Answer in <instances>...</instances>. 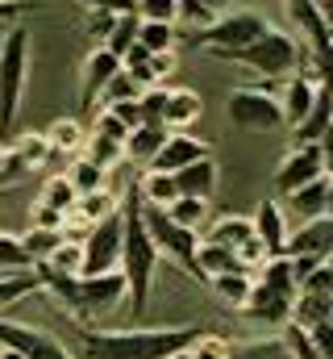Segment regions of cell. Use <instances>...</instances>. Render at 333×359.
Wrapping results in <instances>:
<instances>
[{
	"instance_id": "cell-1",
	"label": "cell",
	"mask_w": 333,
	"mask_h": 359,
	"mask_svg": "<svg viewBox=\"0 0 333 359\" xmlns=\"http://www.w3.org/2000/svg\"><path fill=\"white\" fill-rule=\"evenodd\" d=\"M204 330L200 326H159V330H92L80 326L83 359H171L192 347Z\"/></svg>"
},
{
	"instance_id": "cell-2",
	"label": "cell",
	"mask_w": 333,
	"mask_h": 359,
	"mask_svg": "<svg viewBox=\"0 0 333 359\" xmlns=\"http://www.w3.org/2000/svg\"><path fill=\"white\" fill-rule=\"evenodd\" d=\"M42 292H50L76 322H96L113 313L121 301H129V280L125 271H104V276H63V271L38 268Z\"/></svg>"
},
{
	"instance_id": "cell-3",
	"label": "cell",
	"mask_w": 333,
	"mask_h": 359,
	"mask_svg": "<svg viewBox=\"0 0 333 359\" xmlns=\"http://www.w3.org/2000/svg\"><path fill=\"white\" fill-rule=\"evenodd\" d=\"M125 247H121V271L129 280V305L134 313H146L150 305V284H155V271H159V243L150 238V226H146V201H142V188L134 184L125 192Z\"/></svg>"
},
{
	"instance_id": "cell-4",
	"label": "cell",
	"mask_w": 333,
	"mask_h": 359,
	"mask_svg": "<svg viewBox=\"0 0 333 359\" xmlns=\"http://www.w3.org/2000/svg\"><path fill=\"white\" fill-rule=\"evenodd\" d=\"M296 297H300V280L292 271V259H267L258 276H254V292H250L242 318L246 322H262V326H292L296 313Z\"/></svg>"
},
{
	"instance_id": "cell-5",
	"label": "cell",
	"mask_w": 333,
	"mask_h": 359,
	"mask_svg": "<svg viewBox=\"0 0 333 359\" xmlns=\"http://www.w3.org/2000/svg\"><path fill=\"white\" fill-rule=\"evenodd\" d=\"M29 80V29L17 21L0 38V130H8L21 113Z\"/></svg>"
},
{
	"instance_id": "cell-6",
	"label": "cell",
	"mask_w": 333,
	"mask_h": 359,
	"mask_svg": "<svg viewBox=\"0 0 333 359\" xmlns=\"http://www.w3.org/2000/svg\"><path fill=\"white\" fill-rule=\"evenodd\" d=\"M229 63H238V67H246L254 76H262V84L275 88L279 80L296 76V67H300V46H296V38H288V34H279V29H267L258 42H250L246 50L229 55Z\"/></svg>"
},
{
	"instance_id": "cell-7",
	"label": "cell",
	"mask_w": 333,
	"mask_h": 359,
	"mask_svg": "<svg viewBox=\"0 0 333 359\" xmlns=\"http://www.w3.org/2000/svg\"><path fill=\"white\" fill-rule=\"evenodd\" d=\"M267 29H271V25H267L258 13H250V8H242V13H238V8H234V13L217 17L213 25L196 29V34H192V46H204L213 59H229V55L246 50L250 42H258Z\"/></svg>"
},
{
	"instance_id": "cell-8",
	"label": "cell",
	"mask_w": 333,
	"mask_h": 359,
	"mask_svg": "<svg viewBox=\"0 0 333 359\" xmlns=\"http://www.w3.org/2000/svg\"><path fill=\"white\" fill-rule=\"evenodd\" d=\"M225 113L246 134H275V130H283V100H279V92H271V84L238 88L229 96Z\"/></svg>"
},
{
	"instance_id": "cell-9",
	"label": "cell",
	"mask_w": 333,
	"mask_h": 359,
	"mask_svg": "<svg viewBox=\"0 0 333 359\" xmlns=\"http://www.w3.org/2000/svg\"><path fill=\"white\" fill-rule=\"evenodd\" d=\"M146 226H150V238L159 243V251L171 255L179 268H187L192 276H200V264H196V255H200V234L196 230H187V226H179L166 209L159 205H146Z\"/></svg>"
},
{
	"instance_id": "cell-10",
	"label": "cell",
	"mask_w": 333,
	"mask_h": 359,
	"mask_svg": "<svg viewBox=\"0 0 333 359\" xmlns=\"http://www.w3.org/2000/svg\"><path fill=\"white\" fill-rule=\"evenodd\" d=\"M121 247H125V213L117 209L113 217L96 222L83 238V276H104L121 271Z\"/></svg>"
},
{
	"instance_id": "cell-11",
	"label": "cell",
	"mask_w": 333,
	"mask_h": 359,
	"mask_svg": "<svg viewBox=\"0 0 333 359\" xmlns=\"http://www.w3.org/2000/svg\"><path fill=\"white\" fill-rule=\"evenodd\" d=\"M330 176L325 172V155H321V142H292V151L283 155V163L275 168V192L279 196H292V192H300L304 184H313V180Z\"/></svg>"
},
{
	"instance_id": "cell-12",
	"label": "cell",
	"mask_w": 333,
	"mask_h": 359,
	"mask_svg": "<svg viewBox=\"0 0 333 359\" xmlns=\"http://www.w3.org/2000/svg\"><path fill=\"white\" fill-rule=\"evenodd\" d=\"M121 67H125L121 55H113L108 46H96V50L83 59V72H80V109L83 113H92V109L104 100V88L117 80Z\"/></svg>"
},
{
	"instance_id": "cell-13",
	"label": "cell",
	"mask_w": 333,
	"mask_h": 359,
	"mask_svg": "<svg viewBox=\"0 0 333 359\" xmlns=\"http://www.w3.org/2000/svg\"><path fill=\"white\" fill-rule=\"evenodd\" d=\"M0 343L4 347H17L21 355H29V359H76L55 334L34 330V326H21V322H4V318H0Z\"/></svg>"
},
{
	"instance_id": "cell-14",
	"label": "cell",
	"mask_w": 333,
	"mask_h": 359,
	"mask_svg": "<svg viewBox=\"0 0 333 359\" xmlns=\"http://www.w3.org/2000/svg\"><path fill=\"white\" fill-rule=\"evenodd\" d=\"M288 255H309L317 264H330L333 259V213L300 222V230H292V238H288Z\"/></svg>"
},
{
	"instance_id": "cell-15",
	"label": "cell",
	"mask_w": 333,
	"mask_h": 359,
	"mask_svg": "<svg viewBox=\"0 0 333 359\" xmlns=\"http://www.w3.org/2000/svg\"><path fill=\"white\" fill-rule=\"evenodd\" d=\"M317 96H321V84H317L313 76H288V84L279 88V100H283V126H288L292 134L304 126V117L313 113Z\"/></svg>"
},
{
	"instance_id": "cell-16",
	"label": "cell",
	"mask_w": 333,
	"mask_h": 359,
	"mask_svg": "<svg viewBox=\"0 0 333 359\" xmlns=\"http://www.w3.org/2000/svg\"><path fill=\"white\" fill-rule=\"evenodd\" d=\"M204 155H213L208 151V142H200V138H192L187 130H171V138L163 142V151L155 155V172H183L187 163H196V159H204Z\"/></svg>"
},
{
	"instance_id": "cell-17",
	"label": "cell",
	"mask_w": 333,
	"mask_h": 359,
	"mask_svg": "<svg viewBox=\"0 0 333 359\" xmlns=\"http://www.w3.org/2000/svg\"><path fill=\"white\" fill-rule=\"evenodd\" d=\"M254 234L267 243L271 259L288 255V238H292V230H288V213L279 209V201H262V205L254 209Z\"/></svg>"
},
{
	"instance_id": "cell-18",
	"label": "cell",
	"mask_w": 333,
	"mask_h": 359,
	"mask_svg": "<svg viewBox=\"0 0 333 359\" xmlns=\"http://www.w3.org/2000/svg\"><path fill=\"white\" fill-rule=\"evenodd\" d=\"M321 322H333V292H325V288H300V297H296V313H292V326H300V330H317Z\"/></svg>"
},
{
	"instance_id": "cell-19",
	"label": "cell",
	"mask_w": 333,
	"mask_h": 359,
	"mask_svg": "<svg viewBox=\"0 0 333 359\" xmlns=\"http://www.w3.org/2000/svg\"><path fill=\"white\" fill-rule=\"evenodd\" d=\"M283 201H288L292 217H300V222L325 217V213H330V176L313 180V184H304L300 192H292V196H283Z\"/></svg>"
},
{
	"instance_id": "cell-20",
	"label": "cell",
	"mask_w": 333,
	"mask_h": 359,
	"mask_svg": "<svg viewBox=\"0 0 333 359\" xmlns=\"http://www.w3.org/2000/svg\"><path fill=\"white\" fill-rule=\"evenodd\" d=\"M171 138V130L166 126H159V121H142L134 134H129V142H125V159L129 163H155V155L163 151V142Z\"/></svg>"
},
{
	"instance_id": "cell-21",
	"label": "cell",
	"mask_w": 333,
	"mask_h": 359,
	"mask_svg": "<svg viewBox=\"0 0 333 359\" xmlns=\"http://www.w3.org/2000/svg\"><path fill=\"white\" fill-rule=\"evenodd\" d=\"M46 138H50L55 155H83V147H87L92 130L83 126V117H59V121H50Z\"/></svg>"
},
{
	"instance_id": "cell-22",
	"label": "cell",
	"mask_w": 333,
	"mask_h": 359,
	"mask_svg": "<svg viewBox=\"0 0 333 359\" xmlns=\"http://www.w3.org/2000/svg\"><path fill=\"white\" fill-rule=\"evenodd\" d=\"M204 243H221V247H242L254 238V217H238V213H225V217H217V222H208V230L200 234Z\"/></svg>"
},
{
	"instance_id": "cell-23",
	"label": "cell",
	"mask_w": 333,
	"mask_h": 359,
	"mask_svg": "<svg viewBox=\"0 0 333 359\" xmlns=\"http://www.w3.org/2000/svg\"><path fill=\"white\" fill-rule=\"evenodd\" d=\"M121 205H117V196L108 192V188H100V192H83L80 205L71 209V222L67 226H83V230H92L96 222H104V217H113Z\"/></svg>"
},
{
	"instance_id": "cell-24",
	"label": "cell",
	"mask_w": 333,
	"mask_h": 359,
	"mask_svg": "<svg viewBox=\"0 0 333 359\" xmlns=\"http://www.w3.org/2000/svg\"><path fill=\"white\" fill-rule=\"evenodd\" d=\"M175 184H179L183 196H213L217 192V163H213V155H204V159L187 163L183 172H175Z\"/></svg>"
},
{
	"instance_id": "cell-25",
	"label": "cell",
	"mask_w": 333,
	"mask_h": 359,
	"mask_svg": "<svg viewBox=\"0 0 333 359\" xmlns=\"http://www.w3.org/2000/svg\"><path fill=\"white\" fill-rule=\"evenodd\" d=\"M200 113H204V100L196 96L192 88H171L166 96V130H187L192 121H200Z\"/></svg>"
},
{
	"instance_id": "cell-26",
	"label": "cell",
	"mask_w": 333,
	"mask_h": 359,
	"mask_svg": "<svg viewBox=\"0 0 333 359\" xmlns=\"http://www.w3.org/2000/svg\"><path fill=\"white\" fill-rule=\"evenodd\" d=\"M196 264H200V276H204V280L246 268V264H242V255H238L234 247H221V243H204V238H200V255H196Z\"/></svg>"
},
{
	"instance_id": "cell-27",
	"label": "cell",
	"mask_w": 333,
	"mask_h": 359,
	"mask_svg": "<svg viewBox=\"0 0 333 359\" xmlns=\"http://www.w3.org/2000/svg\"><path fill=\"white\" fill-rule=\"evenodd\" d=\"M213 292H217L225 305H234V309H246L250 292H254V276H250V268L225 271V276H213Z\"/></svg>"
},
{
	"instance_id": "cell-28",
	"label": "cell",
	"mask_w": 333,
	"mask_h": 359,
	"mask_svg": "<svg viewBox=\"0 0 333 359\" xmlns=\"http://www.w3.org/2000/svg\"><path fill=\"white\" fill-rule=\"evenodd\" d=\"M330 130H333V92L321 88L317 104H313V113H309V117H304V126L296 130V142H321Z\"/></svg>"
},
{
	"instance_id": "cell-29",
	"label": "cell",
	"mask_w": 333,
	"mask_h": 359,
	"mask_svg": "<svg viewBox=\"0 0 333 359\" xmlns=\"http://www.w3.org/2000/svg\"><path fill=\"white\" fill-rule=\"evenodd\" d=\"M166 213L179 222V226H187V230H196V234H204L208 230V196H175L171 205H166Z\"/></svg>"
},
{
	"instance_id": "cell-30",
	"label": "cell",
	"mask_w": 333,
	"mask_h": 359,
	"mask_svg": "<svg viewBox=\"0 0 333 359\" xmlns=\"http://www.w3.org/2000/svg\"><path fill=\"white\" fill-rule=\"evenodd\" d=\"M21 243H25V251H29V259H34V268L38 264H46L63 243H67V230H46V226H29V234H21Z\"/></svg>"
},
{
	"instance_id": "cell-31",
	"label": "cell",
	"mask_w": 333,
	"mask_h": 359,
	"mask_svg": "<svg viewBox=\"0 0 333 359\" xmlns=\"http://www.w3.org/2000/svg\"><path fill=\"white\" fill-rule=\"evenodd\" d=\"M29 292H42V276H38V268L0 271V309L13 305V301H21V297H29Z\"/></svg>"
},
{
	"instance_id": "cell-32",
	"label": "cell",
	"mask_w": 333,
	"mask_h": 359,
	"mask_svg": "<svg viewBox=\"0 0 333 359\" xmlns=\"http://www.w3.org/2000/svg\"><path fill=\"white\" fill-rule=\"evenodd\" d=\"M142 88H159L166 84V76L175 72V50H163V55H150L146 63H134V67H125Z\"/></svg>"
},
{
	"instance_id": "cell-33",
	"label": "cell",
	"mask_w": 333,
	"mask_h": 359,
	"mask_svg": "<svg viewBox=\"0 0 333 359\" xmlns=\"http://www.w3.org/2000/svg\"><path fill=\"white\" fill-rule=\"evenodd\" d=\"M138 188H142V201H146V205H159V209H166V205L179 196L175 176H171V172H155V168L138 180Z\"/></svg>"
},
{
	"instance_id": "cell-34",
	"label": "cell",
	"mask_w": 333,
	"mask_h": 359,
	"mask_svg": "<svg viewBox=\"0 0 333 359\" xmlns=\"http://www.w3.org/2000/svg\"><path fill=\"white\" fill-rule=\"evenodd\" d=\"M38 201H42V205H50V209H63V213H71V209L80 205V188L71 184V176H50L46 184H42Z\"/></svg>"
},
{
	"instance_id": "cell-35",
	"label": "cell",
	"mask_w": 333,
	"mask_h": 359,
	"mask_svg": "<svg viewBox=\"0 0 333 359\" xmlns=\"http://www.w3.org/2000/svg\"><path fill=\"white\" fill-rule=\"evenodd\" d=\"M13 155H17V163L29 172V168H42V163L55 155V147H50L46 134H21V138L13 142Z\"/></svg>"
},
{
	"instance_id": "cell-36",
	"label": "cell",
	"mask_w": 333,
	"mask_h": 359,
	"mask_svg": "<svg viewBox=\"0 0 333 359\" xmlns=\"http://www.w3.org/2000/svg\"><path fill=\"white\" fill-rule=\"evenodd\" d=\"M83 155H87L92 163H100L104 172H113V168L125 159V142H117V138H104V134H92V138H87V147H83Z\"/></svg>"
},
{
	"instance_id": "cell-37",
	"label": "cell",
	"mask_w": 333,
	"mask_h": 359,
	"mask_svg": "<svg viewBox=\"0 0 333 359\" xmlns=\"http://www.w3.org/2000/svg\"><path fill=\"white\" fill-rule=\"evenodd\" d=\"M67 176H71V184L80 188V196H83V192H100V188H104V180H108V172H104L100 163H92L87 155H76V159H71V168H67Z\"/></svg>"
},
{
	"instance_id": "cell-38",
	"label": "cell",
	"mask_w": 333,
	"mask_h": 359,
	"mask_svg": "<svg viewBox=\"0 0 333 359\" xmlns=\"http://www.w3.org/2000/svg\"><path fill=\"white\" fill-rule=\"evenodd\" d=\"M138 25H142V17H138V13H134V8H129V13H121V17H117V25H113V34H108V42H104V46H108V50H113V55H121V59H125V55H129V46H134V42H138Z\"/></svg>"
},
{
	"instance_id": "cell-39",
	"label": "cell",
	"mask_w": 333,
	"mask_h": 359,
	"mask_svg": "<svg viewBox=\"0 0 333 359\" xmlns=\"http://www.w3.org/2000/svg\"><path fill=\"white\" fill-rule=\"evenodd\" d=\"M229 359H292L288 339H254V343H238Z\"/></svg>"
},
{
	"instance_id": "cell-40",
	"label": "cell",
	"mask_w": 333,
	"mask_h": 359,
	"mask_svg": "<svg viewBox=\"0 0 333 359\" xmlns=\"http://www.w3.org/2000/svg\"><path fill=\"white\" fill-rule=\"evenodd\" d=\"M138 42L155 55L163 50H175V21H142L138 25Z\"/></svg>"
},
{
	"instance_id": "cell-41",
	"label": "cell",
	"mask_w": 333,
	"mask_h": 359,
	"mask_svg": "<svg viewBox=\"0 0 333 359\" xmlns=\"http://www.w3.org/2000/svg\"><path fill=\"white\" fill-rule=\"evenodd\" d=\"M38 268H50V271H63V276H83V243H63L46 264H38Z\"/></svg>"
},
{
	"instance_id": "cell-42",
	"label": "cell",
	"mask_w": 333,
	"mask_h": 359,
	"mask_svg": "<svg viewBox=\"0 0 333 359\" xmlns=\"http://www.w3.org/2000/svg\"><path fill=\"white\" fill-rule=\"evenodd\" d=\"M29 268H34V259H29L25 243L13 238V234H0V271H29Z\"/></svg>"
},
{
	"instance_id": "cell-43",
	"label": "cell",
	"mask_w": 333,
	"mask_h": 359,
	"mask_svg": "<svg viewBox=\"0 0 333 359\" xmlns=\"http://www.w3.org/2000/svg\"><path fill=\"white\" fill-rule=\"evenodd\" d=\"M187 351H192L196 359H229V355H234V343H229L225 334H213V330H204V334H200V339H196Z\"/></svg>"
},
{
	"instance_id": "cell-44",
	"label": "cell",
	"mask_w": 333,
	"mask_h": 359,
	"mask_svg": "<svg viewBox=\"0 0 333 359\" xmlns=\"http://www.w3.org/2000/svg\"><path fill=\"white\" fill-rule=\"evenodd\" d=\"M117 17H121L117 8H87V25H83V29H87V38H92L96 46H104V42H108V34H113V25H117Z\"/></svg>"
},
{
	"instance_id": "cell-45",
	"label": "cell",
	"mask_w": 333,
	"mask_h": 359,
	"mask_svg": "<svg viewBox=\"0 0 333 359\" xmlns=\"http://www.w3.org/2000/svg\"><path fill=\"white\" fill-rule=\"evenodd\" d=\"M142 92H146V88H142V84H138V80H134V76H129V72L121 67V72H117V80H113V84L104 88V100H100V104H121V100H138Z\"/></svg>"
},
{
	"instance_id": "cell-46",
	"label": "cell",
	"mask_w": 333,
	"mask_h": 359,
	"mask_svg": "<svg viewBox=\"0 0 333 359\" xmlns=\"http://www.w3.org/2000/svg\"><path fill=\"white\" fill-rule=\"evenodd\" d=\"M134 13L142 21H175L179 25V0H134Z\"/></svg>"
},
{
	"instance_id": "cell-47",
	"label": "cell",
	"mask_w": 333,
	"mask_h": 359,
	"mask_svg": "<svg viewBox=\"0 0 333 359\" xmlns=\"http://www.w3.org/2000/svg\"><path fill=\"white\" fill-rule=\"evenodd\" d=\"M92 134H104V138L129 142V134H134V130H129V126H125V121H121L113 109H100V113H96V121H92Z\"/></svg>"
},
{
	"instance_id": "cell-48",
	"label": "cell",
	"mask_w": 333,
	"mask_h": 359,
	"mask_svg": "<svg viewBox=\"0 0 333 359\" xmlns=\"http://www.w3.org/2000/svg\"><path fill=\"white\" fill-rule=\"evenodd\" d=\"M166 96H171V88H163V84L142 92V100H138V104H142V121H159V126H166L163 121L166 117Z\"/></svg>"
},
{
	"instance_id": "cell-49",
	"label": "cell",
	"mask_w": 333,
	"mask_h": 359,
	"mask_svg": "<svg viewBox=\"0 0 333 359\" xmlns=\"http://www.w3.org/2000/svg\"><path fill=\"white\" fill-rule=\"evenodd\" d=\"M67 222H71V213H63V209H50V205H42V201H34V209H29V226L67 230Z\"/></svg>"
},
{
	"instance_id": "cell-50",
	"label": "cell",
	"mask_w": 333,
	"mask_h": 359,
	"mask_svg": "<svg viewBox=\"0 0 333 359\" xmlns=\"http://www.w3.org/2000/svg\"><path fill=\"white\" fill-rule=\"evenodd\" d=\"M179 21H187V25H196V29H204V25H213L217 17L200 4V0H179Z\"/></svg>"
},
{
	"instance_id": "cell-51",
	"label": "cell",
	"mask_w": 333,
	"mask_h": 359,
	"mask_svg": "<svg viewBox=\"0 0 333 359\" xmlns=\"http://www.w3.org/2000/svg\"><path fill=\"white\" fill-rule=\"evenodd\" d=\"M238 255H242V264H246V268H262V264L271 259V251H267V243H262L258 234H254L250 243H242V247H238Z\"/></svg>"
},
{
	"instance_id": "cell-52",
	"label": "cell",
	"mask_w": 333,
	"mask_h": 359,
	"mask_svg": "<svg viewBox=\"0 0 333 359\" xmlns=\"http://www.w3.org/2000/svg\"><path fill=\"white\" fill-rule=\"evenodd\" d=\"M38 0H0V21H17L21 13H34Z\"/></svg>"
},
{
	"instance_id": "cell-53",
	"label": "cell",
	"mask_w": 333,
	"mask_h": 359,
	"mask_svg": "<svg viewBox=\"0 0 333 359\" xmlns=\"http://www.w3.org/2000/svg\"><path fill=\"white\" fill-rule=\"evenodd\" d=\"M17 172H25V168L17 163V155H13V147H4V142H0V180H13Z\"/></svg>"
},
{
	"instance_id": "cell-54",
	"label": "cell",
	"mask_w": 333,
	"mask_h": 359,
	"mask_svg": "<svg viewBox=\"0 0 333 359\" xmlns=\"http://www.w3.org/2000/svg\"><path fill=\"white\" fill-rule=\"evenodd\" d=\"M83 8H117V13H129L134 0H80Z\"/></svg>"
},
{
	"instance_id": "cell-55",
	"label": "cell",
	"mask_w": 333,
	"mask_h": 359,
	"mask_svg": "<svg viewBox=\"0 0 333 359\" xmlns=\"http://www.w3.org/2000/svg\"><path fill=\"white\" fill-rule=\"evenodd\" d=\"M200 4H204L213 17H225V13H234V4H238V0H200Z\"/></svg>"
},
{
	"instance_id": "cell-56",
	"label": "cell",
	"mask_w": 333,
	"mask_h": 359,
	"mask_svg": "<svg viewBox=\"0 0 333 359\" xmlns=\"http://www.w3.org/2000/svg\"><path fill=\"white\" fill-rule=\"evenodd\" d=\"M321 155H325V172L333 176V130L321 138Z\"/></svg>"
},
{
	"instance_id": "cell-57",
	"label": "cell",
	"mask_w": 333,
	"mask_h": 359,
	"mask_svg": "<svg viewBox=\"0 0 333 359\" xmlns=\"http://www.w3.org/2000/svg\"><path fill=\"white\" fill-rule=\"evenodd\" d=\"M317 8H321V17H325V25H330V34H333V0H317Z\"/></svg>"
},
{
	"instance_id": "cell-58",
	"label": "cell",
	"mask_w": 333,
	"mask_h": 359,
	"mask_svg": "<svg viewBox=\"0 0 333 359\" xmlns=\"http://www.w3.org/2000/svg\"><path fill=\"white\" fill-rule=\"evenodd\" d=\"M0 359H29V355H21L17 347H4V343H0Z\"/></svg>"
},
{
	"instance_id": "cell-59",
	"label": "cell",
	"mask_w": 333,
	"mask_h": 359,
	"mask_svg": "<svg viewBox=\"0 0 333 359\" xmlns=\"http://www.w3.org/2000/svg\"><path fill=\"white\" fill-rule=\"evenodd\" d=\"M171 359H196V355H192V351L183 347V351H175V355H171Z\"/></svg>"
},
{
	"instance_id": "cell-60",
	"label": "cell",
	"mask_w": 333,
	"mask_h": 359,
	"mask_svg": "<svg viewBox=\"0 0 333 359\" xmlns=\"http://www.w3.org/2000/svg\"><path fill=\"white\" fill-rule=\"evenodd\" d=\"M292 359H296V355H292Z\"/></svg>"
}]
</instances>
